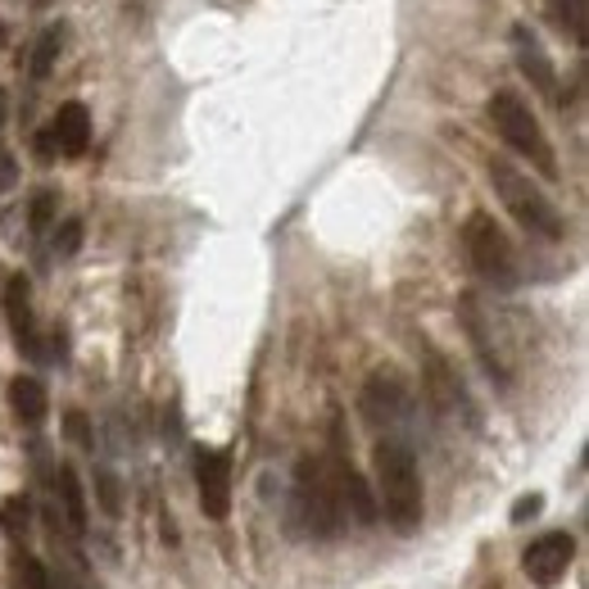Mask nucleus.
<instances>
[{"instance_id": "1", "label": "nucleus", "mask_w": 589, "mask_h": 589, "mask_svg": "<svg viewBox=\"0 0 589 589\" xmlns=\"http://www.w3.org/2000/svg\"><path fill=\"white\" fill-rule=\"evenodd\" d=\"M373 463H377V512H386V522L399 535L422 531L426 494H422L418 454L409 445H399V440H381Z\"/></svg>"}, {"instance_id": "2", "label": "nucleus", "mask_w": 589, "mask_h": 589, "mask_svg": "<svg viewBox=\"0 0 589 589\" xmlns=\"http://www.w3.org/2000/svg\"><path fill=\"white\" fill-rule=\"evenodd\" d=\"M490 181H494V196L503 200V209L518 218L531 236H544V241H563L567 236V223H563L558 204L535 187L531 173H522L518 164H508V159H490Z\"/></svg>"}, {"instance_id": "3", "label": "nucleus", "mask_w": 589, "mask_h": 589, "mask_svg": "<svg viewBox=\"0 0 589 589\" xmlns=\"http://www.w3.org/2000/svg\"><path fill=\"white\" fill-rule=\"evenodd\" d=\"M490 123H494V132L512 145V151L535 164V173H544L548 181L558 177V155H554V145H548L540 119L531 114V104H526L518 91H494V96H490Z\"/></svg>"}, {"instance_id": "4", "label": "nucleus", "mask_w": 589, "mask_h": 589, "mask_svg": "<svg viewBox=\"0 0 589 589\" xmlns=\"http://www.w3.org/2000/svg\"><path fill=\"white\" fill-rule=\"evenodd\" d=\"M331 449H336V458H331V490H336V503H341V518H354L358 526H373L377 522V494L367 490L363 471L354 467L349 449H345V431H341V413L336 422H331Z\"/></svg>"}, {"instance_id": "5", "label": "nucleus", "mask_w": 589, "mask_h": 589, "mask_svg": "<svg viewBox=\"0 0 589 589\" xmlns=\"http://www.w3.org/2000/svg\"><path fill=\"white\" fill-rule=\"evenodd\" d=\"M463 245H467L471 268L481 273L486 281H494V286H512V273H518V264H512V245H508L503 227L494 223L490 213H471V218H467Z\"/></svg>"}, {"instance_id": "6", "label": "nucleus", "mask_w": 589, "mask_h": 589, "mask_svg": "<svg viewBox=\"0 0 589 589\" xmlns=\"http://www.w3.org/2000/svg\"><path fill=\"white\" fill-rule=\"evenodd\" d=\"M294 494H300V512L313 535L331 540L341 531V503H336V490H331V476L322 471L318 458H300L294 467Z\"/></svg>"}, {"instance_id": "7", "label": "nucleus", "mask_w": 589, "mask_h": 589, "mask_svg": "<svg viewBox=\"0 0 589 589\" xmlns=\"http://www.w3.org/2000/svg\"><path fill=\"white\" fill-rule=\"evenodd\" d=\"M196 486L200 512L209 522H223L232 512V458L223 449H196Z\"/></svg>"}, {"instance_id": "8", "label": "nucleus", "mask_w": 589, "mask_h": 589, "mask_svg": "<svg viewBox=\"0 0 589 589\" xmlns=\"http://www.w3.org/2000/svg\"><path fill=\"white\" fill-rule=\"evenodd\" d=\"M422 386H426V399H431V409L440 413V418H467V422H476V413H471V399H467V390H463V381H458V373L449 367V358L445 354H435V349H426V373H422Z\"/></svg>"}, {"instance_id": "9", "label": "nucleus", "mask_w": 589, "mask_h": 589, "mask_svg": "<svg viewBox=\"0 0 589 589\" xmlns=\"http://www.w3.org/2000/svg\"><path fill=\"white\" fill-rule=\"evenodd\" d=\"M571 558H576V540H571L567 531H548V535H540V540L526 548L522 567H526L531 585H558V580L567 576Z\"/></svg>"}, {"instance_id": "10", "label": "nucleus", "mask_w": 589, "mask_h": 589, "mask_svg": "<svg viewBox=\"0 0 589 589\" xmlns=\"http://www.w3.org/2000/svg\"><path fill=\"white\" fill-rule=\"evenodd\" d=\"M409 413V390L394 373H373L363 386V418L373 426H390Z\"/></svg>"}, {"instance_id": "11", "label": "nucleus", "mask_w": 589, "mask_h": 589, "mask_svg": "<svg viewBox=\"0 0 589 589\" xmlns=\"http://www.w3.org/2000/svg\"><path fill=\"white\" fill-rule=\"evenodd\" d=\"M512 55H518V68L526 73V82L540 96L558 100V68H554V59H548V51L540 46V36L531 27H512Z\"/></svg>"}, {"instance_id": "12", "label": "nucleus", "mask_w": 589, "mask_h": 589, "mask_svg": "<svg viewBox=\"0 0 589 589\" xmlns=\"http://www.w3.org/2000/svg\"><path fill=\"white\" fill-rule=\"evenodd\" d=\"M5 318H10V331L23 354L42 358V341H36V318H32V286L27 277H10L5 286Z\"/></svg>"}, {"instance_id": "13", "label": "nucleus", "mask_w": 589, "mask_h": 589, "mask_svg": "<svg viewBox=\"0 0 589 589\" xmlns=\"http://www.w3.org/2000/svg\"><path fill=\"white\" fill-rule=\"evenodd\" d=\"M51 136H55V151L59 155H68V159L87 155V145H91V114H87V104H78V100L59 104Z\"/></svg>"}, {"instance_id": "14", "label": "nucleus", "mask_w": 589, "mask_h": 589, "mask_svg": "<svg viewBox=\"0 0 589 589\" xmlns=\"http://www.w3.org/2000/svg\"><path fill=\"white\" fill-rule=\"evenodd\" d=\"M10 403H14L19 422H27V426H42V422H46V413H51L46 386L36 381V377H14V381H10Z\"/></svg>"}, {"instance_id": "15", "label": "nucleus", "mask_w": 589, "mask_h": 589, "mask_svg": "<svg viewBox=\"0 0 589 589\" xmlns=\"http://www.w3.org/2000/svg\"><path fill=\"white\" fill-rule=\"evenodd\" d=\"M55 486H59V503H64V518H68V526L82 535V531H87V494H82L78 471H73V467H59Z\"/></svg>"}, {"instance_id": "16", "label": "nucleus", "mask_w": 589, "mask_h": 589, "mask_svg": "<svg viewBox=\"0 0 589 589\" xmlns=\"http://www.w3.org/2000/svg\"><path fill=\"white\" fill-rule=\"evenodd\" d=\"M14 585L19 589H55V571L42 563V558H32V554H14Z\"/></svg>"}, {"instance_id": "17", "label": "nucleus", "mask_w": 589, "mask_h": 589, "mask_svg": "<svg viewBox=\"0 0 589 589\" xmlns=\"http://www.w3.org/2000/svg\"><path fill=\"white\" fill-rule=\"evenodd\" d=\"M0 526H5L10 540H23L27 526H32V503L23 494H10L5 503H0Z\"/></svg>"}, {"instance_id": "18", "label": "nucleus", "mask_w": 589, "mask_h": 589, "mask_svg": "<svg viewBox=\"0 0 589 589\" xmlns=\"http://www.w3.org/2000/svg\"><path fill=\"white\" fill-rule=\"evenodd\" d=\"M59 46H64V32L59 27H46L42 42H36V55H32V78H51V68L59 59Z\"/></svg>"}, {"instance_id": "19", "label": "nucleus", "mask_w": 589, "mask_h": 589, "mask_svg": "<svg viewBox=\"0 0 589 589\" xmlns=\"http://www.w3.org/2000/svg\"><path fill=\"white\" fill-rule=\"evenodd\" d=\"M82 249V218H64V223L55 227V254H78Z\"/></svg>"}, {"instance_id": "20", "label": "nucleus", "mask_w": 589, "mask_h": 589, "mask_svg": "<svg viewBox=\"0 0 589 589\" xmlns=\"http://www.w3.org/2000/svg\"><path fill=\"white\" fill-rule=\"evenodd\" d=\"M96 481H100V508L109 512V518H119V512H123V499H119V481H114V476H109V471H100Z\"/></svg>"}, {"instance_id": "21", "label": "nucleus", "mask_w": 589, "mask_h": 589, "mask_svg": "<svg viewBox=\"0 0 589 589\" xmlns=\"http://www.w3.org/2000/svg\"><path fill=\"white\" fill-rule=\"evenodd\" d=\"M51 218H55V191H42L32 200V232H46Z\"/></svg>"}, {"instance_id": "22", "label": "nucleus", "mask_w": 589, "mask_h": 589, "mask_svg": "<svg viewBox=\"0 0 589 589\" xmlns=\"http://www.w3.org/2000/svg\"><path fill=\"white\" fill-rule=\"evenodd\" d=\"M540 512H544V494H526V499H518V503H512V522H531V518H540Z\"/></svg>"}, {"instance_id": "23", "label": "nucleus", "mask_w": 589, "mask_h": 589, "mask_svg": "<svg viewBox=\"0 0 589 589\" xmlns=\"http://www.w3.org/2000/svg\"><path fill=\"white\" fill-rule=\"evenodd\" d=\"M68 440L73 445H91V426H87V413H68Z\"/></svg>"}, {"instance_id": "24", "label": "nucleus", "mask_w": 589, "mask_h": 589, "mask_svg": "<svg viewBox=\"0 0 589 589\" xmlns=\"http://www.w3.org/2000/svg\"><path fill=\"white\" fill-rule=\"evenodd\" d=\"M571 36H576V46H585V0H571Z\"/></svg>"}, {"instance_id": "25", "label": "nucleus", "mask_w": 589, "mask_h": 589, "mask_svg": "<svg viewBox=\"0 0 589 589\" xmlns=\"http://www.w3.org/2000/svg\"><path fill=\"white\" fill-rule=\"evenodd\" d=\"M36 155H42V159H51V155H55V136H51V127H46L42 136H36Z\"/></svg>"}, {"instance_id": "26", "label": "nucleus", "mask_w": 589, "mask_h": 589, "mask_svg": "<svg viewBox=\"0 0 589 589\" xmlns=\"http://www.w3.org/2000/svg\"><path fill=\"white\" fill-rule=\"evenodd\" d=\"M10 181H14V159H5V155H0V191H5Z\"/></svg>"}, {"instance_id": "27", "label": "nucleus", "mask_w": 589, "mask_h": 589, "mask_svg": "<svg viewBox=\"0 0 589 589\" xmlns=\"http://www.w3.org/2000/svg\"><path fill=\"white\" fill-rule=\"evenodd\" d=\"M0 123H5V91H0Z\"/></svg>"}]
</instances>
